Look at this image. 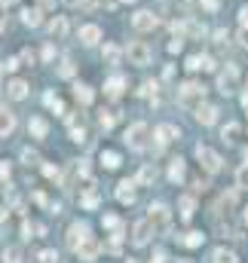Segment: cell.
I'll use <instances>...</instances> for the list:
<instances>
[{
	"mask_svg": "<svg viewBox=\"0 0 248 263\" xmlns=\"http://www.w3.org/2000/svg\"><path fill=\"white\" fill-rule=\"evenodd\" d=\"M242 217H245V223H248V205H245V211H242Z\"/></svg>",
	"mask_w": 248,
	"mask_h": 263,
	"instance_id": "49",
	"label": "cell"
},
{
	"mask_svg": "<svg viewBox=\"0 0 248 263\" xmlns=\"http://www.w3.org/2000/svg\"><path fill=\"white\" fill-rule=\"evenodd\" d=\"M211 263H236V254L230 248H215V254H211Z\"/></svg>",
	"mask_w": 248,
	"mask_h": 263,
	"instance_id": "22",
	"label": "cell"
},
{
	"mask_svg": "<svg viewBox=\"0 0 248 263\" xmlns=\"http://www.w3.org/2000/svg\"><path fill=\"white\" fill-rule=\"evenodd\" d=\"M239 25H242V28H248V6L239 12Z\"/></svg>",
	"mask_w": 248,
	"mask_h": 263,
	"instance_id": "43",
	"label": "cell"
},
{
	"mask_svg": "<svg viewBox=\"0 0 248 263\" xmlns=\"http://www.w3.org/2000/svg\"><path fill=\"white\" fill-rule=\"evenodd\" d=\"M202 6H205L208 12H215V9H218V0H202Z\"/></svg>",
	"mask_w": 248,
	"mask_h": 263,
	"instance_id": "42",
	"label": "cell"
},
{
	"mask_svg": "<svg viewBox=\"0 0 248 263\" xmlns=\"http://www.w3.org/2000/svg\"><path fill=\"white\" fill-rule=\"evenodd\" d=\"M80 40H83L86 46L98 43V40H101V28H98V25H83V28H80Z\"/></svg>",
	"mask_w": 248,
	"mask_h": 263,
	"instance_id": "15",
	"label": "cell"
},
{
	"mask_svg": "<svg viewBox=\"0 0 248 263\" xmlns=\"http://www.w3.org/2000/svg\"><path fill=\"white\" fill-rule=\"evenodd\" d=\"M98 251H101V245L89 236V239H86L80 248H77V257H80V260H95V257H98Z\"/></svg>",
	"mask_w": 248,
	"mask_h": 263,
	"instance_id": "10",
	"label": "cell"
},
{
	"mask_svg": "<svg viewBox=\"0 0 248 263\" xmlns=\"http://www.w3.org/2000/svg\"><path fill=\"white\" fill-rule=\"evenodd\" d=\"M169 52H181V40H172L169 43Z\"/></svg>",
	"mask_w": 248,
	"mask_h": 263,
	"instance_id": "46",
	"label": "cell"
},
{
	"mask_svg": "<svg viewBox=\"0 0 248 263\" xmlns=\"http://www.w3.org/2000/svg\"><path fill=\"white\" fill-rule=\"evenodd\" d=\"M59 77H64V80L74 77V61H62V64H59Z\"/></svg>",
	"mask_w": 248,
	"mask_h": 263,
	"instance_id": "32",
	"label": "cell"
},
{
	"mask_svg": "<svg viewBox=\"0 0 248 263\" xmlns=\"http://www.w3.org/2000/svg\"><path fill=\"white\" fill-rule=\"evenodd\" d=\"M196 159H199V165H202L205 171H211V174L221 171V162H224L221 156L211 150V147H205V144H196Z\"/></svg>",
	"mask_w": 248,
	"mask_h": 263,
	"instance_id": "2",
	"label": "cell"
},
{
	"mask_svg": "<svg viewBox=\"0 0 248 263\" xmlns=\"http://www.w3.org/2000/svg\"><path fill=\"white\" fill-rule=\"evenodd\" d=\"M156 141L159 144H169V141H175L178 138V126H172V122H163V126H156Z\"/></svg>",
	"mask_w": 248,
	"mask_h": 263,
	"instance_id": "12",
	"label": "cell"
},
{
	"mask_svg": "<svg viewBox=\"0 0 248 263\" xmlns=\"http://www.w3.org/2000/svg\"><path fill=\"white\" fill-rule=\"evenodd\" d=\"M178 211H181V220H190L193 211H196V199H193V196H181L178 199Z\"/></svg>",
	"mask_w": 248,
	"mask_h": 263,
	"instance_id": "17",
	"label": "cell"
},
{
	"mask_svg": "<svg viewBox=\"0 0 248 263\" xmlns=\"http://www.w3.org/2000/svg\"><path fill=\"white\" fill-rule=\"evenodd\" d=\"M86 239H89V223H86V220H77V223H70V230H67V245H70V248H80V245L86 242Z\"/></svg>",
	"mask_w": 248,
	"mask_h": 263,
	"instance_id": "6",
	"label": "cell"
},
{
	"mask_svg": "<svg viewBox=\"0 0 248 263\" xmlns=\"http://www.w3.org/2000/svg\"><path fill=\"white\" fill-rule=\"evenodd\" d=\"M169 178L178 184V181H184V159L178 156V159H172V165H169Z\"/></svg>",
	"mask_w": 248,
	"mask_h": 263,
	"instance_id": "20",
	"label": "cell"
},
{
	"mask_svg": "<svg viewBox=\"0 0 248 263\" xmlns=\"http://www.w3.org/2000/svg\"><path fill=\"white\" fill-rule=\"evenodd\" d=\"M49 34H52L56 40H62L64 34H67V19H64V15H56V19H52V25H49Z\"/></svg>",
	"mask_w": 248,
	"mask_h": 263,
	"instance_id": "19",
	"label": "cell"
},
{
	"mask_svg": "<svg viewBox=\"0 0 248 263\" xmlns=\"http://www.w3.org/2000/svg\"><path fill=\"white\" fill-rule=\"evenodd\" d=\"M3 25H6V3H0V31H3Z\"/></svg>",
	"mask_w": 248,
	"mask_h": 263,
	"instance_id": "41",
	"label": "cell"
},
{
	"mask_svg": "<svg viewBox=\"0 0 248 263\" xmlns=\"http://www.w3.org/2000/svg\"><path fill=\"white\" fill-rule=\"evenodd\" d=\"M52 55H56V49H52V46H43V58H46V61H49V58H52Z\"/></svg>",
	"mask_w": 248,
	"mask_h": 263,
	"instance_id": "45",
	"label": "cell"
},
{
	"mask_svg": "<svg viewBox=\"0 0 248 263\" xmlns=\"http://www.w3.org/2000/svg\"><path fill=\"white\" fill-rule=\"evenodd\" d=\"M236 184H239V190H248V165H242L236 171Z\"/></svg>",
	"mask_w": 248,
	"mask_h": 263,
	"instance_id": "31",
	"label": "cell"
},
{
	"mask_svg": "<svg viewBox=\"0 0 248 263\" xmlns=\"http://www.w3.org/2000/svg\"><path fill=\"white\" fill-rule=\"evenodd\" d=\"M98 126H101L104 132H108V129L114 126V113H101V116H98Z\"/></svg>",
	"mask_w": 248,
	"mask_h": 263,
	"instance_id": "36",
	"label": "cell"
},
{
	"mask_svg": "<svg viewBox=\"0 0 248 263\" xmlns=\"http://www.w3.org/2000/svg\"><path fill=\"white\" fill-rule=\"evenodd\" d=\"M236 86H239V71H236L233 64H227V71L218 74V89L224 95H230V92H236Z\"/></svg>",
	"mask_w": 248,
	"mask_h": 263,
	"instance_id": "5",
	"label": "cell"
},
{
	"mask_svg": "<svg viewBox=\"0 0 248 263\" xmlns=\"http://www.w3.org/2000/svg\"><path fill=\"white\" fill-rule=\"evenodd\" d=\"M28 132H31L34 138H46V132H49L46 119H43V116H31V122H28Z\"/></svg>",
	"mask_w": 248,
	"mask_h": 263,
	"instance_id": "18",
	"label": "cell"
},
{
	"mask_svg": "<svg viewBox=\"0 0 248 263\" xmlns=\"http://www.w3.org/2000/svg\"><path fill=\"white\" fill-rule=\"evenodd\" d=\"M150 223H153V230H159V233H169V208L163 205V202H156V205H150Z\"/></svg>",
	"mask_w": 248,
	"mask_h": 263,
	"instance_id": "7",
	"label": "cell"
},
{
	"mask_svg": "<svg viewBox=\"0 0 248 263\" xmlns=\"http://www.w3.org/2000/svg\"><path fill=\"white\" fill-rule=\"evenodd\" d=\"M3 263H22V248H19V245L3 248Z\"/></svg>",
	"mask_w": 248,
	"mask_h": 263,
	"instance_id": "26",
	"label": "cell"
},
{
	"mask_svg": "<svg viewBox=\"0 0 248 263\" xmlns=\"http://www.w3.org/2000/svg\"><path fill=\"white\" fill-rule=\"evenodd\" d=\"M22 159H25L28 165H34V162H40V156H37V150H25V153H22Z\"/></svg>",
	"mask_w": 248,
	"mask_h": 263,
	"instance_id": "37",
	"label": "cell"
},
{
	"mask_svg": "<svg viewBox=\"0 0 248 263\" xmlns=\"http://www.w3.org/2000/svg\"><path fill=\"white\" fill-rule=\"evenodd\" d=\"M196 119L202 122V126H215L218 107H211V104H199V107H196Z\"/></svg>",
	"mask_w": 248,
	"mask_h": 263,
	"instance_id": "14",
	"label": "cell"
},
{
	"mask_svg": "<svg viewBox=\"0 0 248 263\" xmlns=\"http://www.w3.org/2000/svg\"><path fill=\"white\" fill-rule=\"evenodd\" d=\"M40 263H59V254L52 248H46V251H40Z\"/></svg>",
	"mask_w": 248,
	"mask_h": 263,
	"instance_id": "35",
	"label": "cell"
},
{
	"mask_svg": "<svg viewBox=\"0 0 248 263\" xmlns=\"http://www.w3.org/2000/svg\"><path fill=\"white\" fill-rule=\"evenodd\" d=\"M117 199H120L123 205L135 202V181H120V184H117Z\"/></svg>",
	"mask_w": 248,
	"mask_h": 263,
	"instance_id": "11",
	"label": "cell"
},
{
	"mask_svg": "<svg viewBox=\"0 0 248 263\" xmlns=\"http://www.w3.org/2000/svg\"><path fill=\"white\" fill-rule=\"evenodd\" d=\"M202 242H205V236H202V233H196V230H193V233H184V236H181V245H187V248H199Z\"/></svg>",
	"mask_w": 248,
	"mask_h": 263,
	"instance_id": "23",
	"label": "cell"
},
{
	"mask_svg": "<svg viewBox=\"0 0 248 263\" xmlns=\"http://www.w3.org/2000/svg\"><path fill=\"white\" fill-rule=\"evenodd\" d=\"M123 86H126V77H120V74H117V77H111V80H108V95H111V98H117V95L123 92Z\"/></svg>",
	"mask_w": 248,
	"mask_h": 263,
	"instance_id": "24",
	"label": "cell"
},
{
	"mask_svg": "<svg viewBox=\"0 0 248 263\" xmlns=\"http://www.w3.org/2000/svg\"><path fill=\"white\" fill-rule=\"evenodd\" d=\"M6 92H9L12 101H22V98H28V83H25V80H12V83L6 86Z\"/></svg>",
	"mask_w": 248,
	"mask_h": 263,
	"instance_id": "16",
	"label": "cell"
},
{
	"mask_svg": "<svg viewBox=\"0 0 248 263\" xmlns=\"http://www.w3.org/2000/svg\"><path fill=\"white\" fill-rule=\"evenodd\" d=\"M104 226H108V230H114V233H120V217H117V214H104Z\"/></svg>",
	"mask_w": 248,
	"mask_h": 263,
	"instance_id": "34",
	"label": "cell"
},
{
	"mask_svg": "<svg viewBox=\"0 0 248 263\" xmlns=\"http://www.w3.org/2000/svg\"><path fill=\"white\" fill-rule=\"evenodd\" d=\"M150 233H153L150 217H147V220H138V223H135V230H132V245H135V248L147 245V242H150Z\"/></svg>",
	"mask_w": 248,
	"mask_h": 263,
	"instance_id": "8",
	"label": "cell"
},
{
	"mask_svg": "<svg viewBox=\"0 0 248 263\" xmlns=\"http://www.w3.org/2000/svg\"><path fill=\"white\" fill-rule=\"evenodd\" d=\"M236 135H239V126H236V122H227L224 132H221V138H224V141H230V144L236 141Z\"/></svg>",
	"mask_w": 248,
	"mask_h": 263,
	"instance_id": "28",
	"label": "cell"
},
{
	"mask_svg": "<svg viewBox=\"0 0 248 263\" xmlns=\"http://www.w3.org/2000/svg\"><path fill=\"white\" fill-rule=\"evenodd\" d=\"M126 144L132 147V150H147V144H150V126L147 122H135V126H129L126 129Z\"/></svg>",
	"mask_w": 248,
	"mask_h": 263,
	"instance_id": "1",
	"label": "cell"
},
{
	"mask_svg": "<svg viewBox=\"0 0 248 263\" xmlns=\"http://www.w3.org/2000/svg\"><path fill=\"white\" fill-rule=\"evenodd\" d=\"M12 129H15V113L6 110V107H0V138L12 135Z\"/></svg>",
	"mask_w": 248,
	"mask_h": 263,
	"instance_id": "13",
	"label": "cell"
},
{
	"mask_svg": "<svg viewBox=\"0 0 248 263\" xmlns=\"http://www.w3.org/2000/svg\"><path fill=\"white\" fill-rule=\"evenodd\" d=\"M43 171H46V178H59V168H52V165H46Z\"/></svg>",
	"mask_w": 248,
	"mask_h": 263,
	"instance_id": "44",
	"label": "cell"
},
{
	"mask_svg": "<svg viewBox=\"0 0 248 263\" xmlns=\"http://www.w3.org/2000/svg\"><path fill=\"white\" fill-rule=\"evenodd\" d=\"M9 174H12L9 162H0V178H3V181H9Z\"/></svg>",
	"mask_w": 248,
	"mask_h": 263,
	"instance_id": "40",
	"label": "cell"
},
{
	"mask_svg": "<svg viewBox=\"0 0 248 263\" xmlns=\"http://www.w3.org/2000/svg\"><path fill=\"white\" fill-rule=\"evenodd\" d=\"M132 25H135L138 31H153V28L159 25V19H156L153 12H147V9H141V12H135V15H132Z\"/></svg>",
	"mask_w": 248,
	"mask_h": 263,
	"instance_id": "9",
	"label": "cell"
},
{
	"mask_svg": "<svg viewBox=\"0 0 248 263\" xmlns=\"http://www.w3.org/2000/svg\"><path fill=\"white\" fill-rule=\"evenodd\" d=\"M184 67H187V71H199V67H202V58H199V55H193V58H187Z\"/></svg>",
	"mask_w": 248,
	"mask_h": 263,
	"instance_id": "38",
	"label": "cell"
},
{
	"mask_svg": "<svg viewBox=\"0 0 248 263\" xmlns=\"http://www.w3.org/2000/svg\"><path fill=\"white\" fill-rule=\"evenodd\" d=\"M178 98H181V104H187V107H193V104H202V98H205V89L199 83H184L181 89H178Z\"/></svg>",
	"mask_w": 248,
	"mask_h": 263,
	"instance_id": "4",
	"label": "cell"
},
{
	"mask_svg": "<svg viewBox=\"0 0 248 263\" xmlns=\"http://www.w3.org/2000/svg\"><path fill=\"white\" fill-rule=\"evenodd\" d=\"M123 3H135V0H123Z\"/></svg>",
	"mask_w": 248,
	"mask_h": 263,
	"instance_id": "50",
	"label": "cell"
},
{
	"mask_svg": "<svg viewBox=\"0 0 248 263\" xmlns=\"http://www.w3.org/2000/svg\"><path fill=\"white\" fill-rule=\"evenodd\" d=\"M138 181H141V184H147V181H153V168H141V174H138Z\"/></svg>",
	"mask_w": 248,
	"mask_h": 263,
	"instance_id": "39",
	"label": "cell"
},
{
	"mask_svg": "<svg viewBox=\"0 0 248 263\" xmlns=\"http://www.w3.org/2000/svg\"><path fill=\"white\" fill-rule=\"evenodd\" d=\"M3 71H6V64H0V83H3Z\"/></svg>",
	"mask_w": 248,
	"mask_h": 263,
	"instance_id": "47",
	"label": "cell"
},
{
	"mask_svg": "<svg viewBox=\"0 0 248 263\" xmlns=\"http://www.w3.org/2000/svg\"><path fill=\"white\" fill-rule=\"evenodd\" d=\"M74 95H77L80 104H89V101H92V89H89L86 83H77V86H74Z\"/></svg>",
	"mask_w": 248,
	"mask_h": 263,
	"instance_id": "25",
	"label": "cell"
},
{
	"mask_svg": "<svg viewBox=\"0 0 248 263\" xmlns=\"http://www.w3.org/2000/svg\"><path fill=\"white\" fill-rule=\"evenodd\" d=\"M242 104H245V107H248V89H245V95H242Z\"/></svg>",
	"mask_w": 248,
	"mask_h": 263,
	"instance_id": "48",
	"label": "cell"
},
{
	"mask_svg": "<svg viewBox=\"0 0 248 263\" xmlns=\"http://www.w3.org/2000/svg\"><path fill=\"white\" fill-rule=\"evenodd\" d=\"M40 15H43V12H40L37 6H34V9H25V12H22V22H25L28 28H37V25L43 22V19H40Z\"/></svg>",
	"mask_w": 248,
	"mask_h": 263,
	"instance_id": "21",
	"label": "cell"
},
{
	"mask_svg": "<svg viewBox=\"0 0 248 263\" xmlns=\"http://www.w3.org/2000/svg\"><path fill=\"white\" fill-rule=\"evenodd\" d=\"M104 61H108V64H117V61H120V49H117L114 43L104 46Z\"/></svg>",
	"mask_w": 248,
	"mask_h": 263,
	"instance_id": "29",
	"label": "cell"
},
{
	"mask_svg": "<svg viewBox=\"0 0 248 263\" xmlns=\"http://www.w3.org/2000/svg\"><path fill=\"white\" fill-rule=\"evenodd\" d=\"M95 205H98V193H95V190H89V193L83 196V208H95Z\"/></svg>",
	"mask_w": 248,
	"mask_h": 263,
	"instance_id": "33",
	"label": "cell"
},
{
	"mask_svg": "<svg viewBox=\"0 0 248 263\" xmlns=\"http://www.w3.org/2000/svg\"><path fill=\"white\" fill-rule=\"evenodd\" d=\"M46 104H49V107L56 110V113H64V104H62L56 95H52V92H46Z\"/></svg>",
	"mask_w": 248,
	"mask_h": 263,
	"instance_id": "30",
	"label": "cell"
},
{
	"mask_svg": "<svg viewBox=\"0 0 248 263\" xmlns=\"http://www.w3.org/2000/svg\"><path fill=\"white\" fill-rule=\"evenodd\" d=\"M101 162H104V168H117V165H120V153L104 150V153H101Z\"/></svg>",
	"mask_w": 248,
	"mask_h": 263,
	"instance_id": "27",
	"label": "cell"
},
{
	"mask_svg": "<svg viewBox=\"0 0 248 263\" xmlns=\"http://www.w3.org/2000/svg\"><path fill=\"white\" fill-rule=\"evenodd\" d=\"M126 55H129V61L132 64H138V67H144V64H150V46L144 43V40H135V43H129V49H126Z\"/></svg>",
	"mask_w": 248,
	"mask_h": 263,
	"instance_id": "3",
	"label": "cell"
}]
</instances>
